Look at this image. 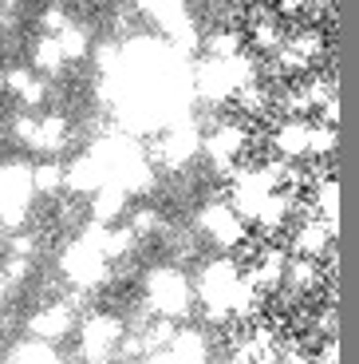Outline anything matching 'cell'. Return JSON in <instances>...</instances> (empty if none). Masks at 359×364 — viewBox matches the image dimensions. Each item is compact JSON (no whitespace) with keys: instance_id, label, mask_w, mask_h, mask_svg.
Segmentation results:
<instances>
[{"instance_id":"obj_1","label":"cell","mask_w":359,"mask_h":364,"mask_svg":"<svg viewBox=\"0 0 359 364\" xmlns=\"http://www.w3.org/2000/svg\"><path fill=\"white\" fill-rule=\"evenodd\" d=\"M72 325H75L72 305H48V309L32 313L28 333H32L36 341H60V337H67V333H72Z\"/></svg>"},{"instance_id":"obj_2","label":"cell","mask_w":359,"mask_h":364,"mask_svg":"<svg viewBox=\"0 0 359 364\" xmlns=\"http://www.w3.org/2000/svg\"><path fill=\"white\" fill-rule=\"evenodd\" d=\"M32 186H36V194H55V191H63L67 186V166H60V163H36L32 166Z\"/></svg>"},{"instance_id":"obj_3","label":"cell","mask_w":359,"mask_h":364,"mask_svg":"<svg viewBox=\"0 0 359 364\" xmlns=\"http://www.w3.org/2000/svg\"><path fill=\"white\" fill-rule=\"evenodd\" d=\"M36 68H40V72H60V68H63V48H60V40H55V36H44L36 44Z\"/></svg>"},{"instance_id":"obj_4","label":"cell","mask_w":359,"mask_h":364,"mask_svg":"<svg viewBox=\"0 0 359 364\" xmlns=\"http://www.w3.org/2000/svg\"><path fill=\"white\" fill-rule=\"evenodd\" d=\"M4 87H9V75H4V72H0V91H4Z\"/></svg>"}]
</instances>
